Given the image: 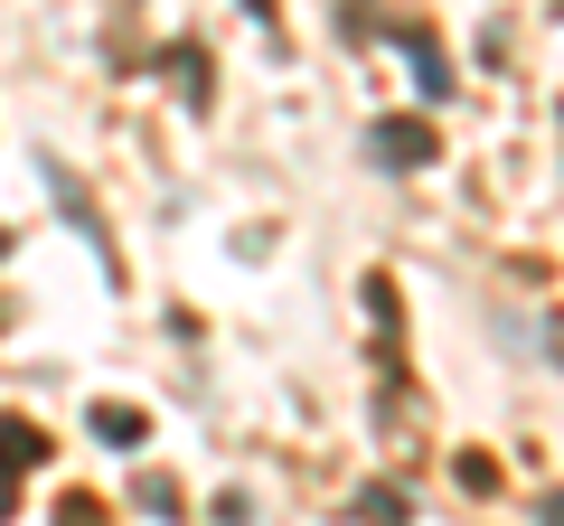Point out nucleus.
<instances>
[{
	"label": "nucleus",
	"mask_w": 564,
	"mask_h": 526,
	"mask_svg": "<svg viewBox=\"0 0 564 526\" xmlns=\"http://www.w3.org/2000/svg\"><path fill=\"white\" fill-rule=\"evenodd\" d=\"M95 432H104V442H141V432H151V424H141L132 405H95Z\"/></svg>",
	"instance_id": "obj_3"
},
{
	"label": "nucleus",
	"mask_w": 564,
	"mask_h": 526,
	"mask_svg": "<svg viewBox=\"0 0 564 526\" xmlns=\"http://www.w3.org/2000/svg\"><path fill=\"white\" fill-rule=\"evenodd\" d=\"M367 151H377L386 169H423V161H433V132H423L414 113H386L377 132H367Z\"/></svg>",
	"instance_id": "obj_1"
},
{
	"label": "nucleus",
	"mask_w": 564,
	"mask_h": 526,
	"mask_svg": "<svg viewBox=\"0 0 564 526\" xmlns=\"http://www.w3.org/2000/svg\"><path fill=\"white\" fill-rule=\"evenodd\" d=\"M39 461H47L39 424H0V498H10V480H20V470H39Z\"/></svg>",
	"instance_id": "obj_2"
}]
</instances>
